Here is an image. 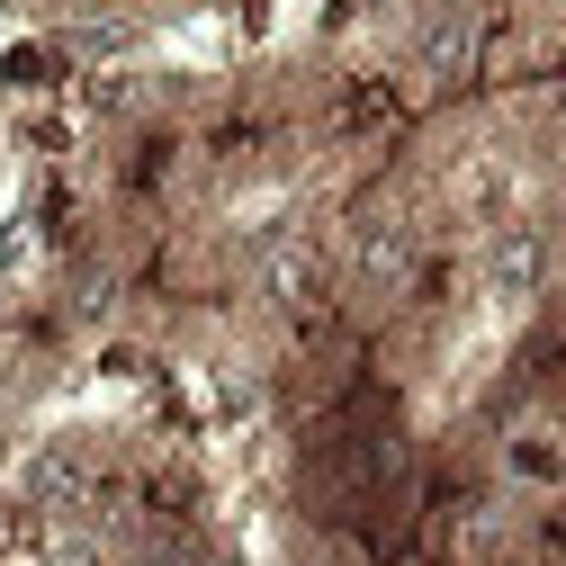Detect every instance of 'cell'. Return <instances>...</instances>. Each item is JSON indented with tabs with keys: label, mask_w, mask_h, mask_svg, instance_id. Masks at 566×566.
I'll return each instance as SVG.
<instances>
[{
	"label": "cell",
	"mask_w": 566,
	"mask_h": 566,
	"mask_svg": "<svg viewBox=\"0 0 566 566\" xmlns=\"http://www.w3.org/2000/svg\"><path fill=\"white\" fill-rule=\"evenodd\" d=\"M422 63H432V73H450V63H468V28H441V36H432V54H422Z\"/></svg>",
	"instance_id": "obj_6"
},
{
	"label": "cell",
	"mask_w": 566,
	"mask_h": 566,
	"mask_svg": "<svg viewBox=\"0 0 566 566\" xmlns=\"http://www.w3.org/2000/svg\"><path fill=\"white\" fill-rule=\"evenodd\" d=\"M261 279H270V297H279V306H306V297L324 289V252H315V243H289V252H270Z\"/></svg>",
	"instance_id": "obj_4"
},
{
	"label": "cell",
	"mask_w": 566,
	"mask_h": 566,
	"mask_svg": "<svg viewBox=\"0 0 566 566\" xmlns=\"http://www.w3.org/2000/svg\"><path fill=\"white\" fill-rule=\"evenodd\" d=\"M459 217L485 226V234H504V226L522 217V171H513L504 154H476V163L459 171Z\"/></svg>",
	"instance_id": "obj_2"
},
{
	"label": "cell",
	"mask_w": 566,
	"mask_h": 566,
	"mask_svg": "<svg viewBox=\"0 0 566 566\" xmlns=\"http://www.w3.org/2000/svg\"><path fill=\"white\" fill-rule=\"evenodd\" d=\"M360 270L396 289V279L413 270V226H405V217H369V226H360Z\"/></svg>",
	"instance_id": "obj_3"
},
{
	"label": "cell",
	"mask_w": 566,
	"mask_h": 566,
	"mask_svg": "<svg viewBox=\"0 0 566 566\" xmlns=\"http://www.w3.org/2000/svg\"><path fill=\"white\" fill-rule=\"evenodd\" d=\"M476 289H485V306H494V315H522V306H531V289H539V234H531V226H504V234L485 243Z\"/></svg>",
	"instance_id": "obj_1"
},
{
	"label": "cell",
	"mask_w": 566,
	"mask_h": 566,
	"mask_svg": "<svg viewBox=\"0 0 566 566\" xmlns=\"http://www.w3.org/2000/svg\"><path fill=\"white\" fill-rule=\"evenodd\" d=\"M28 494H36L45 513H63V504H73V494H82V468L63 459V450H36V459H28Z\"/></svg>",
	"instance_id": "obj_5"
}]
</instances>
